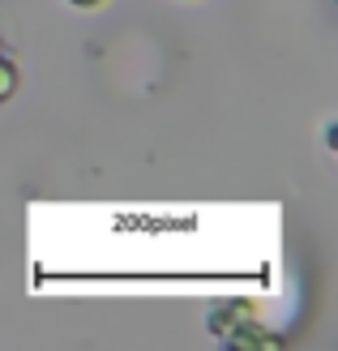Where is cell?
Listing matches in <instances>:
<instances>
[{"label": "cell", "mask_w": 338, "mask_h": 351, "mask_svg": "<svg viewBox=\"0 0 338 351\" xmlns=\"http://www.w3.org/2000/svg\"><path fill=\"white\" fill-rule=\"evenodd\" d=\"M73 5H82V9H90V5H99V0H73Z\"/></svg>", "instance_id": "1"}]
</instances>
